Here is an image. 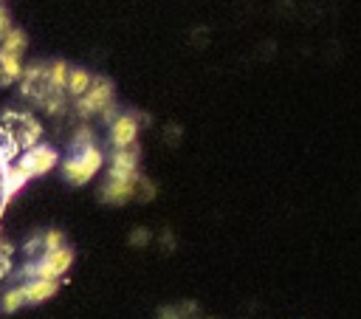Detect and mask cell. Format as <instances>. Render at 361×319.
Here are the masks:
<instances>
[{"instance_id":"cell-1","label":"cell","mask_w":361,"mask_h":319,"mask_svg":"<svg viewBox=\"0 0 361 319\" xmlns=\"http://www.w3.org/2000/svg\"><path fill=\"white\" fill-rule=\"evenodd\" d=\"M104 167V152L99 144H87L79 150H71V155L62 161V175L71 186H85L90 183L99 169Z\"/></svg>"},{"instance_id":"cell-2","label":"cell","mask_w":361,"mask_h":319,"mask_svg":"<svg viewBox=\"0 0 361 319\" xmlns=\"http://www.w3.org/2000/svg\"><path fill=\"white\" fill-rule=\"evenodd\" d=\"M73 265V248L71 246H59L54 251H42L39 257L28 260L20 271L23 279H37V277H45V279H62Z\"/></svg>"},{"instance_id":"cell-3","label":"cell","mask_w":361,"mask_h":319,"mask_svg":"<svg viewBox=\"0 0 361 319\" xmlns=\"http://www.w3.org/2000/svg\"><path fill=\"white\" fill-rule=\"evenodd\" d=\"M138 178H141V172H113V169H107V178L102 183V189H99L102 203H107V206H124L127 200H133L135 198Z\"/></svg>"},{"instance_id":"cell-4","label":"cell","mask_w":361,"mask_h":319,"mask_svg":"<svg viewBox=\"0 0 361 319\" xmlns=\"http://www.w3.org/2000/svg\"><path fill=\"white\" fill-rule=\"evenodd\" d=\"M113 96H116L113 82H110L107 76H93L90 88H87L82 96H76V99H73V102H76V113H79L82 119L99 116V113H102V107H107V104L113 102Z\"/></svg>"},{"instance_id":"cell-5","label":"cell","mask_w":361,"mask_h":319,"mask_svg":"<svg viewBox=\"0 0 361 319\" xmlns=\"http://www.w3.org/2000/svg\"><path fill=\"white\" fill-rule=\"evenodd\" d=\"M17 164L28 172V178H37V175H45V172H51L56 164H59V152L51 147V144H34V147H28V150H23L20 155H17Z\"/></svg>"},{"instance_id":"cell-6","label":"cell","mask_w":361,"mask_h":319,"mask_svg":"<svg viewBox=\"0 0 361 319\" xmlns=\"http://www.w3.org/2000/svg\"><path fill=\"white\" fill-rule=\"evenodd\" d=\"M138 133H141V116L138 113H118L107 124V138H110V147L113 150L138 144Z\"/></svg>"},{"instance_id":"cell-7","label":"cell","mask_w":361,"mask_h":319,"mask_svg":"<svg viewBox=\"0 0 361 319\" xmlns=\"http://www.w3.org/2000/svg\"><path fill=\"white\" fill-rule=\"evenodd\" d=\"M28 172L20 164H8L0 169V203H8L25 183H28Z\"/></svg>"},{"instance_id":"cell-8","label":"cell","mask_w":361,"mask_h":319,"mask_svg":"<svg viewBox=\"0 0 361 319\" xmlns=\"http://www.w3.org/2000/svg\"><path fill=\"white\" fill-rule=\"evenodd\" d=\"M11 136H14V141H17L20 150H28V147H34V144L42 138V124H39V119H37L34 113L23 110V119H20V124L11 130Z\"/></svg>"},{"instance_id":"cell-9","label":"cell","mask_w":361,"mask_h":319,"mask_svg":"<svg viewBox=\"0 0 361 319\" xmlns=\"http://www.w3.org/2000/svg\"><path fill=\"white\" fill-rule=\"evenodd\" d=\"M20 285H23V294H25V305H39V302L51 299L59 291V279H45V277L23 279Z\"/></svg>"},{"instance_id":"cell-10","label":"cell","mask_w":361,"mask_h":319,"mask_svg":"<svg viewBox=\"0 0 361 319\" xmlns=\"http://www.w3.org/2000/svg\"><path fill=\"white\" fill-rule=\"evenodd\" d=\"M138 164H141L138 144H130V147H118V150L110 152L107 169H113V172H138Z\"/></svg>"},{"instance_id":"cell-11","label":"cell","mask_w":361,"mask_h":319,"mask_svg":"<svg viewBox=\"0 0 361 319\" xmlns=\"http://www.w3.org/2000/svg\"><path fill=\"white\" fill-rule=\"evenodd\" d=\"M90 82H93V73L87 71V68H68V79H65V93L71 96V99H76V96H82L87 88H90Z\"/></svg>"},{"instance_id":"cell-12","label":"cell","mask_w":361,"mask_h":319,"mask_svg":"<svg viewBox=\"0 0 361 319\" xmlns=\"http://www.w3.org/2000/svg\"><path fill=\"white\" fill-rule=\"evenodd\" d=\"M23 73V56L17 54H8L0 48V85H11L17 82Z\"/></svg>"},{"instance_id":"cell-13","label":"cell","mask_w":361,"mask_h":319,"mask_svg":"<svg viewBox=\"0 0 361 319\" xmlns=\"http://www.w3.org/2000/svg\"><path fill=\"white\" fill-rule=\"evenodd\" d=\"M0 48L3 51H8V54H17V56H23L25 54V48H28V34L23 31V28H8L3 37H0Z\"/></svg>"},{"instance_id":"cell-14","label":"cell","mask_w":361,"mask_h":319,"mask_svg":"<svg viewBox=\"0 0 361 319\" xmlns=\"http://www.w3.org/2000/svg\"><path fill=\"white\" fill-rule=\"evenodd\" d=\"M68 62L65 59H54V62H45V82L51 90H65V79H68Z\"/></svg>"},{"instance_id":"cell-15","label":"cell","mask_w":361,"mask_h":319,"mask_svg":"<svg viewBox=\"0 0 361 319\" xmlns=\"http://www.w3.org/2000/svg\"><path fill=\"white\" fill-rule=\"evenodd\" d=\"M155 319H197V302H175L158 308Z\"/></svg>"},{"instance_id":"cell-16","label":"cell","mask_w":361,"mask_h":319,"mask_svg":"<svg viewBox=\"0 0 361 319\" xmlns=\"http://www.w3.org/2000/svg\"><path fill=\"white\" fill-rule=\"evenodd\" d=\"M23 305H25L23 285H14V288H8V291L0 296V308H3V313H14V311H20Z\"/></svg>"},{"instance_id":"cell-17","label":"cell","mask_w":361,"mask_h":319,"mask_svg":"<svg viewBox=\"0 0 361 319\" xmlns=\"http://www.w3.org/2000/svg\"><path fill=\"white\" fill-rule=\"evenodd\" d=\"M59 246H65V234L59 229H45L42 231V251H54Z\"/></svg>"},{"instance_id":"cell-18","label":"cell","mask_w":361,"mask_h":319,"mask_svg":"<svg viewBox=\"0 0 361 319\" xmlns=\"http://www.w3.org/2000/svg\"><path fill=\"white\" fill-rule=\"evenodd\" d=\"M155 195H158V186H155L149 178L141 175V178H138V186H135V198H138V200H152Z\"/></svg>"},{"instance_id":"cell-19","label":"cell","mask_w":361,"mask_h":319,"mask_svg":"<svg viewBox=\"0 0 361 319\" xmlns=\"http://www.w3.org/2000/svg\"><path fill=\"white\" fill-rule=\"evenodd\" d=\"M87 144H96V136L90 127H79L73 133V141H71V150H79V147H87Z\"/></svg>"},{"instance_id":"cell-20","label":"cell","mask_w":361,"mask_h":319,"mask_svg":"<svg viewBox=\"0 0 361 319\" xmlns=\"http://www.w3.org/2000/svg\"><path fill=\"white\" fill-rule=\"evenodd\" d=\"M147 243H152V231L149 229H144V226H138V229H133L130 231V246H147Z\"/></svg>"},{"instance_id":"cell-21","label":"cell","mask_w":361,"mask_h":319,"mask_svg":"<svg viewBox=\"0 0 361 319\" xmlns=\"http://www.w3.org/2000/svg\"><path fill=\"white\" fill-rule=\"evenodd\" d=\"M23 251H25V257H39L42 254V234L28 237V243L23 246Z\"/></svg>"},{"instance_id":"cell-22","label":"cell","mask_w":361,"mask_h":319,"mask_svg":"<svg viewBox=\"0 0 361 319\" xmlns=\"http://www.w3.org/2000/svg\"><path fill=\"white\" fill-rule=\"evenodd\" d=\"M8 28H11V17H8V11H6V6H3V0H0V37H3Z\"/></svg>"},{"instance_id":"cell-23","label":"cell","mask_w":361,"mask_h":319,"mask_svg":"<svg viewBox=\"0 0 361 319\" xmlns=\"http://www.w3.org/2000/svg\"><path fill=\"white\" fill-rule=\"evenodd\" d=\"M11 274V257H0V279Z\"/></svg>"},{"instance_id":"cell-24","label":"cell","mask_w":361,"mask_h":319,"mask_svg":"<svg viewBox=\"0 0 361 319\" xmlns=\"http://www.w3.org/2000/svg\"><path fill=\"white\" fill-rule=\"evenodd\" d=\"M161 240H164L166 251H172V248H175V237H172V231H164V234H161Z\"/></svg>"}]
</instances>
